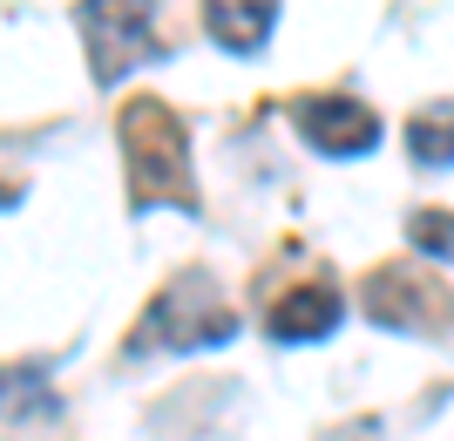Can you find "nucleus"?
Segmentation results:
<instances>
[{
	"instance_id": "nucleus-7",
	"label": "nucleus",
	"mask_w": 454,
	"mask_h": 441,
	"mask_svg": "<svg viewBox=\"0 0 454 441\" xmlns=\"http://www.w3.org/2000/svg\"><path fill=\"white\" fill-rule=\"evenodd\" d=\"M271 20H278V0H204V28L224 55H258L271 41Z\"/></svg>"
},
{
	"instance_id": "nucleus-1",
	"label": "nucleus",
	"mask_w": 454,
	"mask_h": 441,
	"mask_svg": "<svg viewBox=\"0 0 454 441\" xmlns=\"http://www.w3.org/2000/svg\"><path fill=\"white\" fill-rule=\"evenodd\" d=\"M115 143L129 170V204L136 211H197V170H190V130L163 96H129L115 109Z\"/></svg>"
},
{
	"instance_id": "nucleus-4",
	"label": "nucleus",
	"mask_w": 454,
	"mask_h": 441,
	"mask_svg": "<svg viewBox=\"0 0 454 441\" xmlns=\"http://www.w3.org/2000/svg\"><path fill=\"white\" fill-rule=\"evenodd\" d=\"M360 312L387 333H448L454 292H448V279H434L420 265H380L360 286Z\"/></svg>"
},
{
	"instance_id": "nucleus-9",
	"label": "nucleus",
	"mask_w": 454,
	"mask_h": 441,
	"mask_svg": "<svg viewBox=\"0 0 454 441\" xmlns=\"http://www.w3.org/2000/svg\"><path fill=\"white\" fill-rule=\"evenodd\" d=\"M407 238H414L427 258H454V211H434V204L414 211V217H407Z\"/></svg>"
},
{
	"instance_id": "nucleus-5",
	"label": "nucleus",
	"mask_w": 454,
	"mask_h": 441,
	"mask_svg": "<svg viewBox=\"0 0 454 441\" xmlns=\"http://www.w3.org/2000/svg\"><path fill=\"white\" fill-rule=\"evenodd\" d=\"M292 122L319 156H366L380 143V115L353 96H305L292 109Z\"/></svg>"
},
{
	"instance_id": "nucleus-8",
	"label": "nucleus",
	"mask_w": 454,
	"mask_h": 441,
	"mask_svg": "<svg viewBox=\"0 0 454 441\" xmlns=\"http://www.w3.org/2000/svg\"><path fill=\"white\" fill-rule=\"evenodd\" d=\"M407 156L420 170H448L454 163V102H434L407 122Z\"/></svg>"
},
{
	"instance_id": "nucleus-10",
	"label": "nucleus",
	"mask_w": 454,
	"mask_h": 441,
	"mask_svg": "<svg viewBox=\"0 0 454 441\" xmlns=\"http://www.w3.org/2000/svg\"><path fill=\"white\" fill-rule=\"evenodd\" d=\"M20 204V184H7V177H0V211H14Z\"/></svg>"
},
{
	"instance_id": "nucleus-2",
	"label": "nucleus",
	"mask_w": 454,
	"mask_h": 441,
	"mask_svg": "<svg viewBox=\"0 0 454 441\" xmlns=\"http://www.w3.org/2000/svg\"><path fill=\"white\" fill-rule=\"evenodd\" d=\"M238 333V312L217 292L210 272H176L170 286L150 299V312L136 319L129 353H150V346H170V353H190V346H224Z\"/></svg>"
},
{
	"instance_id": "nucleus-3",
	"label": "nucleus",
	"mask_w": 454,
	"mask_h": 441,
	"mask_svg": "<svg viewBox=\"0 0 454 441\" xmlns=\"http://www.w3.org/2000/svg\"><path fill=\"white\" fill-rule=\"evenodd\" d=\"M75 28H82V48H89V75L102 89H115L129 68L163 55L156 0H75Z\"/></svg>"
},
{
	"instance_id": "nucleus-6",
	"label": "nucleus",
	"mask_w": 454,
	"mask_h": 441,
	"mask_svg": "<svg viewBox=\"0 0 454 441\" xmlns=\"http://www.w3.org/2000/svg\"><path fill=\"white\" fill-rule=\"evenodd\" d=\"M340 312H346V292L340 286H325V279H299L292 292H278L265 312V333L285 346H305V340H325V333L340 327Z\"/></svg>"
}]
</instances>
